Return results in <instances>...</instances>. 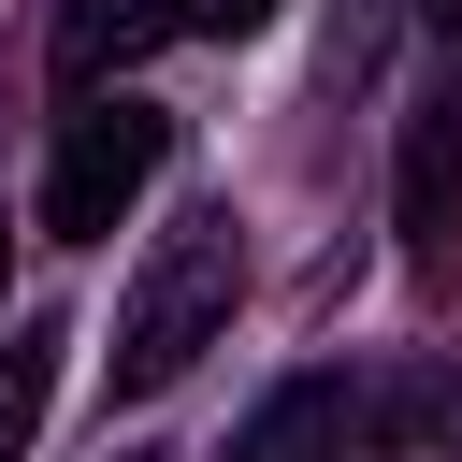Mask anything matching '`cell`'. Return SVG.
Masks as SVG:
<instances>
[{
    "label": "cell",
    "instance_id": "cell-1",
    "mask_svg": "<svg viewBox=\"0 0 462 462\" xmlns=\"http://www.w3.org/2000/svg\"><path fill=\"white\" fill-rule=\"evenodd\" d=\"M231 303H245V217H231V202H188V217L144 245L130 303H116V390H130V404L173 390V375L231 332Z\"/></svg>",
    "mask_w": 462,
    "mask_h": 462
},
{
    "label": "cell",
    "instance_id": "cell-2",
    "mask_svg": "<svg viewBox=\"0 0 462 462\" xmlns=\"http://www.w3.org/2000/svg\"><path fill=\"white\" fill-rule=\"evenodd\" d=\"M159 159H173V116H159V101H130V87L87 101V116L58 130V159H43V231H58V245H101V231L159 188Z\"/></svg>",
    "mask_w": 462,
    "mask_h": 462
},
{
    "label": "cell",
    "instance_id": "cell-3",
    "mask_svg": "<svg viewBox=\"0 0 462 462\" xmlns=\"http://www.w3.org/2000/svg\"><path fill=\"white\" fill-rule=\"evenodd\" d=\"M390 231H404V274H419V289H448V274H462V87H433V101L404 116Z\"/></svg>",
    "mask_w": 462,
    "mask_h": 462
},
{
    "label": "cell",
    "instance_id": "cell-4",
    "mask_svg": "<svg viewBox=\"0 0 462 462\" xmlns=\"http://www.w3.org/2000/svg\"><path fill=\"white\" fill-rule=\"evenodd\" d=\"M346 448H361V390L346 375H289V390H260V419L217 462H346Z\"/></svg>",
    "mask_w": 462,
    "mask_h": 462
},
{
    "label": "cell",
    "instance_id": "cell-5",
    "mask_svg": "<svg viewBox=\"0 0 462 462\" xmlns=\"http://www.w3.org/2000/svg\"><path fill=\"white\" fill-rule=\"evenodd\" d=\"M173 29H202V0H72V14H58V72L101 87L116 58H144V43H173Z\"/></svg>",
    "mask_w": 462,
    "mask_h": 462
},
{
    "label": "cell",
    "instance_id": "cell-6",
    "mask_svg": "<svg viewBox=\"0 0 462 462\" xmlns=\"http://www.w3.org/2000/svg\"><path fill=\"white\" fill-rule=\"evenodd\" d=\"M43 404H58V318H14V346H0V462H29Z\"/></svg>",
    "mask_w": 462,
    "mask_h": 462
},
{
    "label": "cell",
    "instance_id": "cell-7",
    "mask_svg": "<svg viewBox=\"0 0 462 462\" xmlns=\"http://www.w3.org/2000/svg\"><path fill=\"white\" fill-rule=\"evenodd\" d=\"M448 448H462V404H448Z\"/></svg>",
    "mask_w": 462,
    "mask_h": 462
},
{
    "label": "cell",
    "instance_id": "cell-8",
    "mask_svg": "<svg viewBox=\"0 0 462 462\" xmlns=\"http://www.w3.org/2000/svg\"><path fill=\"white\" fill-rule=\"evenodd\" d=\"M433 14H448V29H462V0H433Z\"/></svg>",
    "mask_w": 462,
    "mask_h": 462
}]
</instances>
